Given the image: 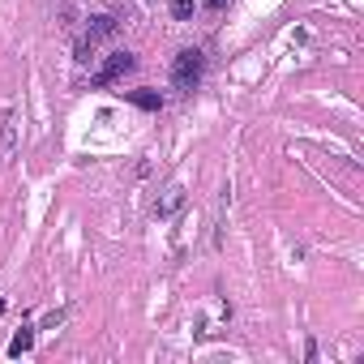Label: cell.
Here are the masks:
<instances>
[{"label":"cell","mask_w":364,"mask_h":364,"mask_svg":"<svg viewBox=\"0 0 364 364\" xmlns=\"http://www.w3.org/2000/svg\"><path fill=\"white\" fill-rule=\"evenodd\" d=\"M201 69H206V56H201L197 47H184L180 56H176V65H172V82H176V90H197Z\"/></svg>","instance_id":"6da1fadb"},{"label":"cell","mask_w":364,"mask_h":364,"mask_svg":"<svg viewBox=\"0 0 364 364\" xmlns=\"http://www.w3.org/2000/svg\"><path fill=\"white\" fill-rule=\"evenodd\" d=\"M112 34H116V18H108V13H99V18H90L86 34L77 39V61L86 65V61L94 56V43H99V39H112Z\"/></svg>","instance_id":"7a4b0ae2"},{"label":"cell","mask_w":364,"mask_h":364,"mask_svg":"<svg viewBox=\"0 0 364 364\" xmlns=\"http://www.w3.org/2000/svg\"><path fill=\"white\" fill-rule=\"evenodd\" d=\"M133 65H137V61H133V51H112V56H108V65H103V69H99L90 82H94V86H112V82H116V77H125Z\"/></svg>","instance_id":"3957f363"},{"label":"cell","mask_w":364,"mask_h":364,"mask_svg":"<svg viewBox=\"0 0 364 364\" xmlns=\"http://www.w3.org/2000/svg\"><path fill=\"white\" fill-rule=\"evenodd\" d=\"M125 99H129V103H137L142 112H159V108H163L159 90H125Z\"/></svg>","instance_id":"277c9868"},{"label":"cell","mask_w":364,"mask_h":364,"mask_svg":"<svg viewBox=\"0 0 364 364\" xmlns=\"http://www.w3.org/2000/svg\"><path fill=\"white\" fill-rule=\"evenodd\" d=\"M30 343H34V334H30V330H18V334H13V343H9V356L30 351Z\"/></svg>","instance_id":"5b68a950"},{"label":"cell","mask_w":364,"mask_h":364,"mask_svg":"<svg viewBox=\"0 0 364 364\" xmlns=\"http://www.w3.org/2000/svg\"><path fill=\"white\" fill-rule=\"evenodd\" d=\"M172 13H176V18H189V13H193V0H172Z\"/></svg>","instance_id":"8992f818"},{"label":"cell","mask_w":364,"mask_h":364,"mask_svg":"<svg viewBox=\"0 0 364 364\" xmlns=\"http://www.w3.org/2000/svg\"><path fill=\"white\" fill-rule=\"evenodd\" d=\"M206 5H211V9H223V5H227V0H206Z\"/></svg>","instance_id":"52a82bcc"},{"label":"cell","mask_w":364,"mask_h":364,"mask_svg":"<svg viewBox=\"0 0 364 364\" xmlns=\"http://www.w3.org/2000/svg\"><path fill=\"white\" fill-rule=\"evenodd\" d=\"M0 313H5V300H0Z\"/></svg>","instance_id":"ba28073f"}]
</instances>
